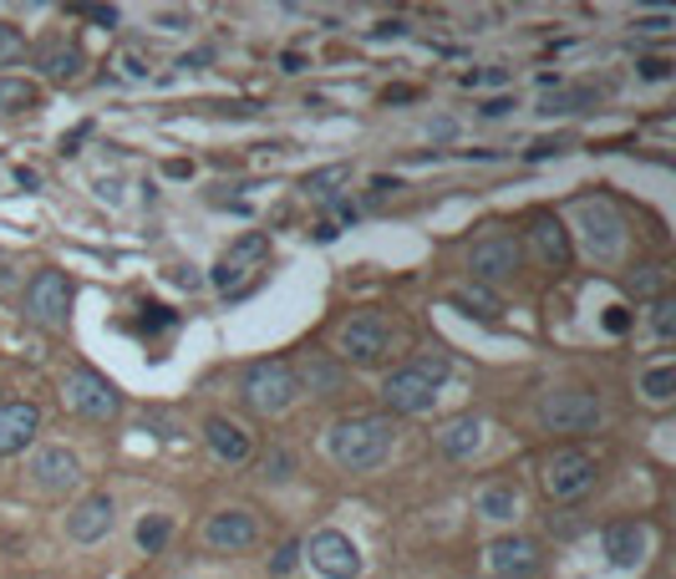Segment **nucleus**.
I'll return each instance as SVG.
<instances>
[{"instance_id": "nucleus-1", "label": "nucleus", "mask_w": 676, "mask_h": 579, "mask_svg": "<svg viewBox=\"0 0 676 579\" xmlns=\"http://www.w3.org/2000/svg\"><path fill=\"white\" fill-rule=\"evenodd\" d=\"M397 443V417L386 412H361V417H341L326 433V452H331L341 468L351 473H367V468H382L386 452Z\"/></svg>"}, {"instance_id": "nucleus-2", "label": "nucleus", "mask_w": 676, "mask_h": 579, "mask_svg": "<svg viewBox=\"0 0 676 579\" xmlns=\"http://www.w3.org/2000/svg\"><path fill=\"white\" fill-rule=\"evenodd\" d=\"M443 376H448V361H443V356H423V361L392 371V376L382 382L386 417H417V412H433Z\"/></svg>"}, {"instance_id": "nucleus-3", "label": "nucleus", "mask_w": 676, "mask_h": 579, "mask_svg": "<svg viewBox=\"0 0 676 579\" xmlns=\"http://www.w3.org/2000/svg\"><path fill=\"white\" fill-rule=\"evenodd\" d=\"M270 270V234H239L219 264L209 270V285L225 295V301H244Z\"/></svg>"}, {"instance_id": "nucleus-4", "label": "nucleus", "mask_w": 676, "mask_h": 579, "mask_svg": "<svg viewBox=\"0 0 676 579\" xmlns=\"http://www.w3.org/2000/svg\"><path fill=\"white\" fill-rule=\"evenodd\" d=\"M244 407L260 412V417H280V412H291V402L301 396V376L285 356H265V361H254L244 371Z\"/></svg>"}, {"instance_id": "nucleus-5", "label": "nucleus", "mask_w": 676, "mask_h": 579, "mask_svg": "<svg viewBox=\"0 0 676 579\" xmlns=\"http://www.w3.org/2000/svg\"><path fill=\"white\" fill-rule=\"evenodd\" d=\"M596 478H600V462H596V452H585V448H559L539 468V488L549 503H580L596 488Z\"/></svg>"}, {"instance_id": "nucleus-6", "label": "nucleus", "mask_w": 676, "mask_h": 579, "mask_svg": "<svg viewBox=\"0 0 676 579\" xmlns=\"http://www.w3.org/2000/svg\"><path fill=\"white\" fill-rule=\"evenodd\" d=\"M72 295L77 290H72V280L62 270H36L26 280V290H21V316L41 330H62L72 316Z\"/></svg>"}, {"instance_id": "nucleus-7", "label": "nucleus", "mask_w": 676, "mask_h": 579, "mask_svg": "<svg viewBox=\"0 0 676 579\" xmlns=\"http://www.w3.org/2000/svg\"><path fill=\"white\" fill-rule=\"evenodd\" d=\"M62 407L77 412V417H87V422H112L122 412V392L107 382L102 371L72 367L67 376H62Z\"/></svg>"}, {"instance_id": "nucleus-8", "label": "nucleus", "mask_w": 676, "mask_h": 579, "mask_svg": "<svg viewBox=\"0 0 676 579\" xmlns=\"http://www.w3.org/2000/svg\"><path fill=\"white\" fill-rule=\"evenodd\" d=\"M336 346H341V361H351V367H377L397 346V326L377 316V310H361V316H351L336 330Z\"/></svg>"}, {"instance_id": "nucleus-9", "label": "nucleus", "mask_w": 676, "mask_h": 579, "mask_svg": "<svg viewBox=\"0 0 676 579\" xmlns=\"http://www.w3.org/2000/svg\"><path fill=\"white\" fill-rule=\"evenodd\" d=\"M301 554L310 559V569H316L320 579H361V549L341 528H316Z\"/></svg>"}, {"instance_id": "nucleus-10", "label": "nucleus", "mask_w": 676, "mask_h": 579, "mask_svg": "<svg viewBox=\"0 0 676 579\" xmlns=\"http://www.w3.org/2000/svg\"><path fill=\"white\" fill-rule=\"evenodd\" d=\"M580 234H585V250L596 254L600 264H615L625 250V225H621V214L610 209L606 198H580Z\"/></svg>"}, {"instance_id": "nucleus-11", "label": "nucleus", "mask_w": 676, "mask_h": 579, "mask_svg": "<svg viewBox=\"0 0 676 579\" xmlns=\"http://www.w3.org/2000/svg\"><path fill=\"white\" fill-rule=\"evenodd\" d=\"M539 422L549 433H590V427H600V396L596 392H549L539 402Z\"/></svg>"}, {"instance_id": "nucleus-12", "label": "nucleus", "mask_w": 676, "mask_h": 579, "mask_svg": "<svg viewBox=\"0 0 676 579\" xmlns=\"http://www.w3.org/2000/svg\"><path fill=\"white\" fill-rule=\"evenodd\" d=\"M519 264H524V244H519L514 234H483L468 250V270H473V280H514Z\"/></svg>"}, {"instance_id": "nucleus-13", "label": "nucleus", "mask_w": 676, "mask_h": 579, "mask_svg": "<svg viewBox=\"0 0 676 579\" xmlns=\"http://www.w3.org/2000/svg\"><path fill=\"white\" fill-rule=\"evenodd\" d=\"M544 569V549L530 534H504L489 544V575L493 579H534Z\"/></svg>"}, {"instance_id": "nucleus-14", "label": "nucleus", "mask_w": 676, "mask_h": 579, "mask_svg": "<svg viewBox=\"0 0 676 579\" xmlns=\"http://www.w3.org/2000/svg\"><path fill=\"white\" fill-rule=\"evenodd\" d=\"M204 544L219 554H244L260 544V524H254L250 509H219V514H209V524H204Z\"/></svg>"}, {"instance_id": "nucleus-15", "label": "nucleus", "mask_w": 676, "mask_h": 579, "mask_svg": "<svg viewBox=\"0 0 676 579\" xmlns=\"http://www.w3.org/2000/svg\"><path fill=\"white\" fill-rule=\"evenodd\" d=\"M26 473L41 493H72V488L81 483V462H77V452H67V448H36Z\"/></svg>"}, {"instance_id": "nucleus-16", "label": "nucleus", "mask_w": 676, "mask_h": 579, "mask_svg": "<svg viewBox=\"0 0 676 579\" xmlns=\"http://www.w3.org/2000/svg\"><path fill=\"white\" fill-rule=\"evenodd\" d=\"M41 433V407L36 402H0V458L31 448Z\"/></svg>"}, {"instance_id": "nucleus-17", "label": "nucleus", "mask_w": 676, "mask_h": 579, "mask_svg": "<svg viewBox=\"0 0 676 579\" xmlns=\"http://www.w3.org/2000/svg\"><path fill=\"white\" fill-rule=\"evenodd\" d=\"M112 518H118V503L107 499V493H87V499L67 514V534L77 544H97V539H107Z\"/></svg>"}, {"instance_id": "nucleus-18", "label": "nucleus", "mask_w": 676, "mask_h": 579, "mask_svg": "<svg viewBox=\"0 0 676 579\" xmlns=\"http://www.w3.org/2000/svg\"><path fill=\"white\" fill-rule=\"evenodd\" d=\"M606 559L615 569H636L641 559H646V544H651V528L641 524V518H621V524L606 528Z\"/></svg>"}, {"instance_id": "nucleus-19", "label": "nucleus", "mask_w": 676, "mask_h": 579, "mask_svg": "<svg viewBox=\"0 0 676 579\" xmlns=\"http://www.w3.org/2000/svg\"><path fill=\"white\" fill-rule=\"evenodd\" d=\"M204 443H209V452L219 462H229V468H244V462L254 458L250 433H244L239 422H229V417H209V422H204Z\"/></svg>"}, {"instance_id": "nucleus-20", "label": "nucleus", "mask_w": 676, "mask_h": 579, "mask_svg": "<svg viewBox=\"0 0 676 579\" xmlns=\"http://www.w3.org/2000/svg\"><path fill=\"white\" fill-rule=\"evenodd\" d=\"M530 244L549 270H570V234L559 225L555 214H534L530 219Z\"/></svg>"}, {"instance_id": "nucleus-21", "label": "nucleus", "mask_w": 676, "mask_h": 579, "mask_svg": "<svg viewBox=\"0 0 676 579\" xmlns=\"http://www.w3.org/2000/svg\"><path fill=\"white\" fill-rule=\"evenodd\" d=\"M81 66H87V56H81L77 41H46V46L36 52V72L46 81H56V87L81 81Z\"/></svg>"}, {"instance_id": "nucleus-22", "label": "nucleus", "mask_w": 676, "mask_h": 579, "mask_svg": "<svg viewBox=\"0 0 676 579\" xmlns=\"http://www.w3.org/2000/svg\"><path fill=\"white\" fill-rule=\"evenodd\" d=\"M478 448H483V417H473V412H464V417L443 422V433H438V452H443V458H453V462H468Z\"/></svg>"}, {"instance_id": "nucleus-23", "label": "nucleus", "mask_w": 676, "mask_h": 579, "mask_svg": "<svg viewBox=\"0 0 676 579\" xmlns=\"http://www.w3.org/2000/svg\"><path fill=\"white\" fill-rule=\"evenodd\" d=\"M641 396H646L651 407H666L676 396V361L672 356H662V361H651L646 371H641Z\"/></svg>"}, {"instance_id": "nucleus-24", "label": "nucleus", "mask_w": 676, "mask_h": 579, "mask_svg": "<svg viewBox=\"0 0 676 579\" xmlns=\"http://www.w3.org/2000/svg\"><path fill=\"white\" fill-rule=\"evenodd\" d=\"M41 107V87L26 77H0V118H21Z\"/></svg>"}, {"instance_id": "nucleus-25", "label": "nucleus", "mask_w": 676, "mask_h": 579, "mask_svg": "<svg viewBox=\"0 0 676 579\" xmlns=\"http://www.w3.org/2000/svg\"><path fill=\"white\" fill-rule=\"evenodd\" d=\"M478 514L489 524H509L519 514V483H489L478 493Z\"/></svg>"}, {"instance_id": "nucleus-26", "label": "nucleus", "mask_w": 676, "mask_h": 579, "mask_svg": "<svg viewBox=\"0 0 676 579\" xmlns=\"http://www.w3.org/2000/svg\"><path fill=\"white\" fill-rule=\"evenodd\" d=\"M341 184H351V168H346V163H331V168H316V173H305L301 178V188L310 198H336Z\"/></svg>"}, {"instance_id": "nucleus-27", "label": "nucleus", "mask_w": 676, "mask_h": 579, "mask_svg": "<svg viewBox=\"0 0 676 579\" xmlns=\"http://www.w3.org/2000/svg\"><path fill=\"white\" fill-rule=\"evenodd\" d=\"M448 301L458 305V310H464V316H478V320H499V310H504V305L493 301L489 290H478V285H473V290H453Z\"/></svg>"}, {"instance_id": "nucleus-28", "label": "nucleus", "mask_w": 676, "mask_h": 579, "mask_svg": "<svg viewBox=\"0 0 676 579\" xmlns=\"http://www.w3.org/2000/svg\"><path fill=\"white\" fill-rule=\"evenodd\" d=\"M168 518H163V514H153V518H143V524H138V549H143V554H159L163 549V544H168Z\"/></svg>"}, {"instance_id": "nucleus-29", "label": "nucleus", "mask_w": 676, "mask_h": 579, "mask_svg": "<svg viewBox=\"0 0 676 579\" xmlns=\"http://www.w3.org/2000/svg\"><path fill=\"white\" fill-rule=\"evenodd\" d=\"M631 290H636L641 301H662L666 270H662V264H641V275H631Z\"/></svg>"}, {"instance_id": "nucleus-30", "label": "nucleus", "mask_w": 676, "mask_h": 579, "mask_svg": "<svg viewBox=\"0 0 676 579\" xmlns=\"http://www.w3.org/2000/svg\"><path fill=\"white\" fill-rule=\"evenodd\" d=\"M585 102H596V92H590V87H580V92H549L544 97V118H555V112H580Z\"/></svg>"}, {"instance_id": "nucleus-31", "label": "nucleus", "mask_w": 676, "mask_h": 579, "mask_svg": "<svg viewBox=\"0 0 676 579\" xmlns=\"http://www.w3.org/2000/svg\"><path fill=\"white\" fill-rule=\"evenodd\" d=\"M305 382H310V392L331 396V392H341V367H326V361H310V367H305Z\"/></svg>"}, {"instance_id": "nucleus-32", "label": "nucleus", "mask_w": 676, "mask_h": 579, "mask_svg": "<svg viewBox=\"0 0 676 579\" xmlns=\"http://www.w3.org/2000/svg\"><path fill=\"white\" fill-rule=\"evenodd\" d=\"M651 330H656V341L662 346H672L676 341V320H672V301H651Z\"/></svg>"}, {"instance_id": "nucleus-33", "label": "nucleus", "mask_w": 676, "mask_h": 579, "mask_svg": "<svg viewBox=\"0 0 676 579\" xmlns=\"http://www.w3.org/2000/svg\"><path fill=\"white\" fill-rule=\"evenodd\" d=\"M15 56H26V36L0 21V62H15Z\"/></svg>"}, {"instance_id": "nucleus-34", "label": "nucleus", "mask_w": 676, "mask_h": 579, "mask_svg": "<svg viewBox=\"0 0 676 579\" xmlns=\"http://www.w3.org/2000/svg\"><path fill=\"white\" fill-rule=\"evenodd\" d=\"M509 72L504 66H483V72H464V87H504Z\"/></svg>"}, {"instance_id": "nucleus-35", "label": "nucleus", "mask_w": 676, "mask_h": 579, "mask_svg": "<svg viewBox=\"0 0 676 579\" xmlns=\"http://www.w3.org/2000/svg\"><path fill=\"white\" fill-rule=\"evenodd\" d=\"M291 468H295V458H291L285 448H275V452L265 458V478H275V483H285V478H291Z\"/></svg>"}, {"instance_id": "nucleus-36", "label": "nucleus", "mask_w": 676, "mask_h": 579, "mask_svg": "<svg viewBox=\"0 0 676 579\" xmlns=\"http://www.w3.org/2000/svg\"><path fill=\"white\" fill-rule=\"evenodd\" d=\"M641 77H646V81H666V77H672V62H666V56H641Z\"/></svg>"}, {"instance_id": "nucleus-37", "label": "nucleus", "mask_w": 676, "mask_h": 579, "mask_svg": "<svg viewBox=\"0 0 676 579\" xmlns=\"http://www.w3.org/2000/svg\"><path fill=\"white\" fill-rule=\"evenodd\" d=\"M570 148V138H539V143H530V159L539 163V159H555V153H565Z\"/></svg>"}, {"instance_id": "nucleus-38", "label": "nucleus", "mask_w": 676, "mask_h": 579, "mask_svg": "<svg viewBox=\"0 0 676 579\" xmlns=\"http://www.w3.org/2000/svg\"><path fill=\"white\" fill-rule=\"evenodd\" d=\"M606 330H610V336H625V330H631V310H625V305H610V310H606Z\"/></svg>"}, {"instance_id": "nucleus-39", "label": "nucleus", "mask_w": 676, "mask_h": 579, "mask_svg": "<svg viewBox=\"0 0 676 579\" xmlns=\"http://www.w3.org/2000/svg\"><path fill=\"white\" fill-rule=\"evenodd\" d=\"M118 66H122V77H128V81H143L148 77V66H143V56H138V52H122Z\"/></svg>"}, {"instance_id": "nucleus-40", "label": "nucleus", "mask_w": 676, "mask_h": 579, "mask_svg": "<svg viewBox=\"0 0 676 579\" xmlns=\"http://www.w3.org/2000/svg\"><path fill=\"white\" fill-rule=\"evenodd\" d=\"M159 326H173V316L163 310V305H143V320H138V330H159Z\"/></svg>"}, {"instance_id": "nucleus-41", "label": "nucleus", "mask_w": 676, "mask_h": 579, "mask_svg": "<svg viewBox=\"0 0 676 579\" xmlns=\"http://www.w3.org/2000/svg\"><path fill=\"white\" fill-rule=\"evenodd\" d=\"M676 15L672 11H656V15H636V31H672Z\"/></svg>"}, {"instance_id": "nucleus-42", "label": "nucleus", "mask_w": 676, "mask_h": 579, "mask_svg": "<svg viewBox=\"0 0 676 579\" xmlns=\"http://www.w3.org/2000/svg\"><path fill=\"white\" fill-rule=\"evenodd\" d=\"M295 559H301V544H285V549H280L275 559H270V569H275V575H291Z\"/></svg>"}, {"instance_id": "nucleus-43", "label": "nucleus", "mask_w": 676, "mask_h": 579, "mask_svg": "<svg viewBox=\"0 0 676 579\" xmlns=\"http://www.w3.org/2000/svg\"><path fill=\"white\" fill-rule=\"evenodd\" d=\"M514 97H489V102H483V107H478V112H483V118H504V112H514Z\"/></svg>"}, {"instance_id": "nucleus-44", "label": "nucleus", "mask_w": 676, "mask_h": 579, "mask_svg": "<svg viewBox=\"0 0 676 579\" xmlns=\"http://www.w3.org/2000/svg\"><path fill=\"white\" fill-rule=\"evenodd\" d=\"M386 36H392V41H397V36H407V21H382V26L372 31V41H386Z\"/></svg>"}, {"instance_id": "nucleus-45", "label": "nucleus", "mask_w": 676, "mask_h": 579, "mask_svg": "<svg viewBox=\"0 0 676 579\" xmlns=\"http://www.w3.org/2000/svg\"><path fill=\"white\" fill-rule=\"evenodd\" d=\"M412 97H417V87H386V92H382V102L392 107V102H412Z\"/></svg>"}, {"instance_id": "nucleus-46", "label": "nucleus", "mask_w": 676, "mask_h": 579, "mask_svg": "<svg viewBox=\"0 0 676 579\" xmlns=\"http://www.w3.org/2000/svg\"><path fill=\"white\" fill-rule=\"evenodd\" d=\"M397 178H372V198H386V194H397Z\"/></svg>"}, {"instance_id": "nucleus-47", "label": "nucleus", "mask_w": 676, "mask_h": 579, "mask_svg": "<svg viewBox=\"0 0 676 579\" xmlns=\"http://www.w3.org/2000/svg\"><path fill=\"white\" fill-rule=\"evenodd\" d=\"M87 21H97L102 31H112V26H118V11H87Z\"/></svg>"}, {"instance_id": "nucleus-48", "label": "nucleus", "mask_w": 676, "mask_h": 579, "mask_svg": "<svg viewBox=\"0 0 676 579\" xmlns=\"http://www.w3.org/2000/svg\"><path fill=\"white\" fill-rule=\"evenodd\" d=\"M204 62H209V52H188V56H178V66H184V72H199Z\"/></svg>"}, {"instance_id": "nucleus-49", "label": "nucleus", "mask_w": 676, "mask_h": 579, "mask_svg": "<svg viewBox=\"0 0 676 579\" xmlns=\"http://www.w3.org/2000/svg\"><path fill=\"white\" fill-rule=\"evenodd\" d=\"M159 21H163V26H168V31H178V26H184V21H188V11H159Z\"/></svg>"}, {"instance_id": "nucleus-50", "label": "nucleus", "mask_w": 676, "mask_h": 579, "mask_svg": "<svg viewBox=\"0 0 676 579\" xmlns=\"http://www.w3.org/2000/svg\"><path fill=\"white\" fill-rule=\"evenodd\" d=\"M301 66H305L301 52H285V56H280V72H301Z\"/></svg>"}, {"instance_id": "nucleus-51", "label": "nucleus", "mask_w": 676, "mask_h": 579, "mask_svg": "<svg viewBox=\"0 0 676 579\" xmlns=\"http://www.w3.org/2000/svg\"><path fill=\"white\" fill-rule=\"evenodd\" d=\"M336 234H341V225H331V219H326V225H316V239H320V244H331Z\"/></svg>"}]
</instances>
